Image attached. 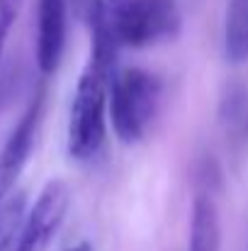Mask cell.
I'll return each instance as SVG.
<instances>
[{"label": "cell", "mask_w": 248, "mask_h": 251, "mask_svg": "<svg viewBox=\"0 0 248 251\" xmlns=\"http://www.w3.org/2000/svg\"><path fill=\"white\" fill-rule=\"evenodd\" d=\"M224 56L229 64H248V0H229L224 17Z\"/></svg>", "instance_id": "cell-8"}, {"label": "cell", "mask_w": 248, "mask_h": 251, "mask_svg": "<svg viewBox=\"0 0 248 251\" xmlns=\"http://www.w3.org/2000/svg\"><path fill=\"white\" fill-rule=\"evenodd\" d=\"M161 81L144 69H122L114 71L110 81V117L112 129L124 144L139 142L158 110Z\"/></svg>", "instance_id": "cell-3"}, {"label": "cell", "mask_w": 248, "mask_h": 251, "mask_svg": "<svg viewBox=\"0 0 248 251\" xmlns=\"http://www.w3.org/2000/svg\"><path fill=\"white\" fill-rule=\"evenodd\" d=\"M112 76H114V71H110V69L100 66L95 59H90L78 78L73 100H71L68 137H66L68 154L76 161L92 159L105 142Z\"/></svg>", "instance_id": "cell-2"}, {"label": "cell", "mask_w": 248, "mask_h": 251, "mask_svg": "<svg viewBox=\"0 0 248 251\" xmlns=\"http://www.w3.org/2000/svg\"><path fill=\"white\" fill-rule=\"evenodd\" d=\"M66 0H37V66L42 74H54L66 47Z\"/></svg>", "instance_id": "cell-6"}, {"label": "cell", "mask_w": 248, "mask_h": 251, "mask_svg": "<svg viewBox=\"0 0 248 251\" xmlns=\"http://www.w3.org/2000/svg\"><path fill=\"white\" fill-rule=\"evenodd\" d=\"M42 115H44V93L39 90L0 149V202L17 188V180L34 151Z\"/></svg>", "instance_id": "cell-5"}, {"label": "cell", "mask_w": 248, "mask_h": 251, "mask_svg": "<svg viewBox=\"0 0 248 251\" xmlns=\"http://www.w3.org/2000/svg\"><path fill=\"white\" fill-rule=\"evenodd\" d=\"M90 29V59L117 71L119 49H149L178 37L182 15L175 0H78Z\"/></svg>", "instance_id": "cell-1"}, {"label": "cell", "mask_w": 248, "mask_h": 251, "mask_svg": "<svg viewBox=\"0 0 248 251\" xmlns=\"http://www.w3.org/2000/svg\"><path fill=\"white\" fill-rule=\"evenodd\" d=\"M64 251H95V249H92V244L81 242V244H76V247H68V249H64Z\"/></svg>", "instance_id": "cell-11"}, {"label": "cell", "mask_w": 248, "mask_h": 251, "mask_svg": "<svg viewBox=\"0 0 248 251\" xmlns=\"http://www.w3.org/2000/svg\"><path fill=\"white\" fill-rule=\"evenodd\" d=\"M24 0H0V59H2V49L7 44V37L20 17Z\"/></svg>", "instance_id": "cell-10"}, {"label": "cell", "mask_w": 248, "mask_h": 251, "mask_svg": "<svg viewBox=\"0 0 248 251\" xmlns=\"http://www.w3.org/2000/svg\"><path fill=\"white\" fill-rule=\"evenodd\" d=\"M29 205H27V193L15 188L2 202H0V251H10L17 242L24 220H27Z\"/></svg>", "instance_id": "cell-9"}, {"label": "cell", "mask_w": 248, "mask_h": 251, "mask_svg": "<svg viewBox=\"0 0 248 251\" xmlns=\"http://www.w3.org/2000/svg\"><path fill=\"white\" fill-rule=\"evenodd\" d=\"M71 193L64 180H49L34 205L27 212L24 227L10 251H46L54 237L59 234L66 212H68Z\"/></svg>", "instance_id": "cell-4"}, {"label": "cell", "mask_w": 248, "mask_h": 251, "mask_svg": "<svg viewBox=\"0 0 248 251\" xmlns=\"http://www.w3.org/2000/svg\"><path fill=\"white\" fill-rule=\"evenodd\" d=\"M187 251H222V220L219 210L207 193H197L190 215Z\"/></svg>", "instance_id": "cell-7"}]
</instances>
